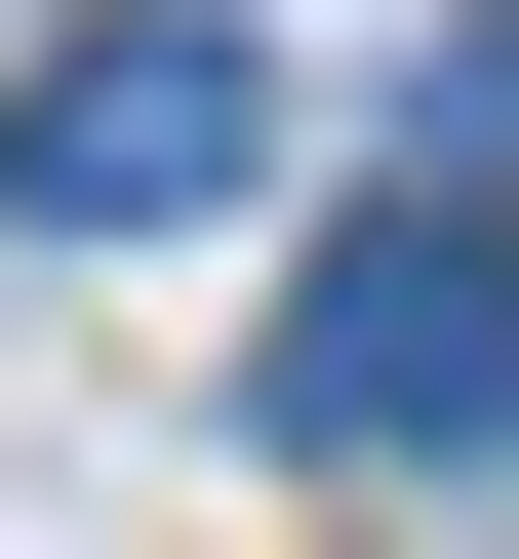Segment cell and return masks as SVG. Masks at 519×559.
I'll use <instances>...</instances> for the list:
<instances>
[{"mask_svg":"<svg viewBox=\"0 0 519 559\" xmlns=\"http://www.w3.org/2000/svg\"><path fill=\"white\" fill-rule=\"evenodd\" d=\"M280 479H480L519 440V200H359V240H280V400H240Z\"/></svg>","mask_w":519,"mask_h":559,"instance_id":"cell-1","label":"cell"},{"mask_svg":"<svg viewBox=\"0 0 519 559\" xmlns=\"http://www.w3.org/2000/svg\"><path fill=\"white\" fill-rule=\"evenodd\" d=\"M0 200H40V240H240L280 200V81L200 40V0H81V40L0 81Z\"/></svg>","mask_w":519,"mask_h":559,"instance_id":"cell-2","label":"cell"}]
</instances>
